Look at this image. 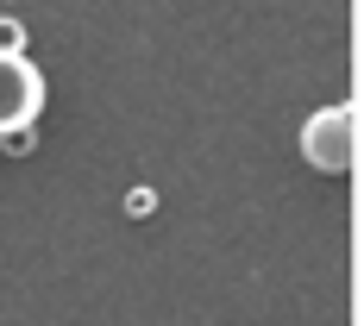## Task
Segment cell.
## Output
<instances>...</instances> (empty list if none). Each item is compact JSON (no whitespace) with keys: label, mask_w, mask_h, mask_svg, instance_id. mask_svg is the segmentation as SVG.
Here are the masks:
<instances>
[{"label":"cell","mask_w":364,"mask_h":326,"mask_svg":"<svg viewBox=\"0 0 364 326\" xmlns=\"http://www.w3.org/2000/svg\"><path fill=\"white\" fill-rule=\"evenodd\" d=\"M0 151H6V157H32V151H38V126H26V132H6V138H0Z\"/></svg>","instance_id":"5b68a950"},{"label":"cell","mask_w":364,"mask_h":326,"mask_svg":"<svg viewBox=\"0 0 364 326\" xmlns=\"http://www.w3.org/2000/svg\"><path fill=\"white\" fill-rule=\"evenodd\" d=\"M44 113V75L32 57H0V138L26 132Z\"/></svg>","instance_id":"7a4b0ae2"},{"label":"cell","mask_w":364,"mask_h":326,"mask_svg":"<svg viewBox=\"0 0 364 326\" xmlns=\"http://www.w3.org/2000/svg\"><path fill=\"white\" fill-rule=\"evenodd\" d=\"M145 214H157V188H145V182H139V188L126 195V219H145Z\"/></svg>","instance_id":"277c9868"},{"label":"cell","mask_w":364,"mask_h":326,"mask_svg":"<svg viewBox=\"0 0 364 326\" xmlns=\"http://www.w3.org/2000/svg\"><path fill=\"white\" fill-rule=\"evenodd\" d=\"M0 57H26V26L19 19H0Z\"/></svg>","instance_id":"3957f363"},{"label":"cell","mask_w":364,"mask_h":326,"mask_svg":"<svg viewBox=\"0 0 364 326\" xmlns=\"http://www.w3.org/2000/svg\"><path fill=\"white\" fill-rule=\"evenodd\" d=\"M301 157H308L321 176H346V170L358 163V107H352V101L321 107L301 126Z\"/></svg>","instance_id":"6da1fadb"}]
</instances>
